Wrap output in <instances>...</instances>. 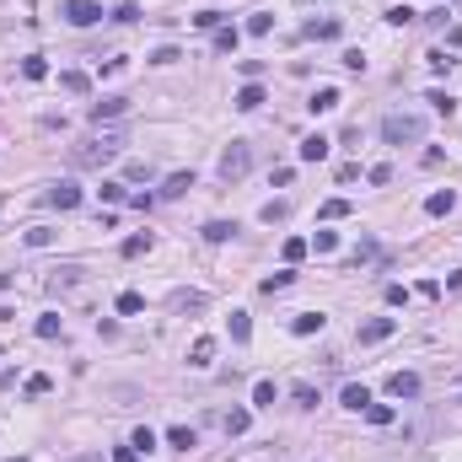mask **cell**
I'll return each mask as SVG.
<instances>
[{
  "instance_id": "obj_24",
  "label": "cell",
  "mask_w": 462,
  "mask_h": 462,
  "mask_svg": "<svg viewBox=\"0 0 462 462\" xmlns=\"http://www.w3.org/2000/svg\"><path fill=\"white\" fill-rule=\"evenodd\" d=\"M22 75H27V81H43V75H49V60H43V54H27V60H22Z\"/></svg>"
},
{
  "instance_id": "obj_30",
  "label": "cell",
  "mask_w": 462,
  "mask_h": 462,
  "mask_svg": "<svg viewBox=\"0 0 462 462\" xmlns=\"http://www.w3.org/2000/svg\"><path fill=\"white\" fill-rule=\"evenodd\" d=\"M253 409H274V382H258L253 387Z\"/></svg>"
},
{
  "instance_id": "obj_11",
  "label": "cell",
  "mask_w": 462,
  "mask_h": 462,
  "mask_svg": "<svg viewBox=\"0 0 462 462\" xmlns=\"http://www.w3.org/2000/svg\"><path fill=\"white\" fill-rule=\"evenodd\" d=\"M328 151H333L328 134H306L301 140V161H328Z\"/></svg>"
},
{
  "instance_id": "obj_27",
  "label": "cell",
  "mask_w": 462,
  "mask_h": 462,
  "mask_svg": "<svg viewBox=\"0 0 462 462\" xmlns=\"http://www.w3.org/2000/svg\"><path fill=\"white\" fill-rule=\"evenodd\" d=\"M280 253H285V264H301V258H306V237H285Z\"/></svg>"
},
{
  "instance_id": "obj_42",
  "label": "cell",
  "mask_w": 462,
  "mask_h": 462,
  "mask_svg": "<svg viewBox=\"0 0 462 462\" xmlns=\"http://www.w3.org/2000/svg\"><path fill=\"white\" fill-rule=\"evenodd\" d=\"M129 446H134V451H151V446H156V436H151V430L140 425V430H134V436H129Z\"/></svg>"
},
{
  "instance_id": "obj_5",
  "label": "cell",
  "mask_w": 462,
  "mask_h": 462,
  "mask_svg": "<svg viewBox=\"0 0 462 462\" xmlns=\"http://www.w3.org/2000/svg\"><path fill=\"white\" fill-rule=\"evenodd\" d=\"M43 199H49L54 210H75V205H81V183L60 178V183H49V188H43Z\"/></svg>"
},
{
  "instance_id": "obj_41",
  "label": "cell",
  "mask_w": 462,
  "mask_h": 462,
  "mask_svg": "<svg viewBox=\"0 0 462 462\" xmlns=\"http://www.w3.org/2000/svg\"><path fill=\"white\" fill-rule=\"evenodd\" d=\"M49 387H54V382L43 377V371H38V377H27V398H43V392H49Z\"/></svg>"
},
{
  "instance_id": "obj_43",
  "label": "cell",
  "mask_w": 462,
  "mask_h": 462,
  "mask_svg": "<svg viewBox=\"0 0 462 462\" xmlns=\"http://www.w3.org/2000/svg\"><path fill=\"white\" fill-rule=\"evenodd\" d=\"M38 339H60V317H38Z\"/></svg>"
},
{
  "instance_id": "obj_8",
  "label": "cell",
  "mask_w": 462,
  "mask_h": 462,
  "mask_svg": "<svg viewBox=\"0 0 462 462\" xmlns=\"http://www.w3.org/2000/svg\"><path fill=\"white\" fill-rule=\"evenodd\" d=\"M124 113H129V97H97V102H92V119H97V124L124 119Z\"/></svg>"
},
{
  "instance_id": "obj_28",
  "label": "cell",
  "mask_w": 462,
  "mask_h": 462,
  "mask_svg": "<svg viewBox=\"0 0 462 462\" xmlns=\"http://www.w3.org/2000/svg\"><path fill=\"white\" fill-rule=\"evenodd\" d=\"M258 215H264L269 226H274V220H285V215H291V205H285V199H269V205L258 210Z\"/></svg>"
},
{
  "instance_id": "obj_16",
  "label": "cell",
  "mask_w": 462,
  "mask_h": 462,
  "mask_svg": "<svg viewBox=\"0 0 462 462\" xmlns=\"http://www.w3.org/2000/svg\"><path fill=\"white\" fill-rule=\"evenodd\" d=\"M188 188H194V172H172V178H167V188H161V199H183Z\"/></svg>"
},
{
  "instance_id": "obj_15",
  "label": "cell",
  "mask_w": 462,
  "mask_h": 462,
  "mask_svg": "<svg viewBox=\"0 0 462 462\" xmlns=\"http://www.w3.org/2000/svg\"><path fill=\"white\" fill-rule=\"evenodd\" d=\"M167 446H178V451H194V446H199V430H188V425H172V430H167Z\"/></svg>"
},
{
  "instance_id": "obj_51",
  "label": "cell",
  "mask_w": 462,
  "mask_h": 462,
  "mask_svg": "<svg viewBox=\"0 0 462 462\" xmlns=\"http://www.w3.org/2000/svg\"><path fill=\"white\" fill-rule=\"evenodd\" d=\"M11 462H22V457H11Z\"/></svg>"
},
{
  "instance_id": "obj_18",
  "label": "cell",
  "mask_w": 462,
  "mask_h": 462,
  "mask_svg": "<svg viewBox=\"0 0 462 462\" xmlns=\"http://www.w3.org/2000/svg\"><path fill=\"white\" fill-rule=\"evenodd\" d=\"M210 355H215V339H210V333H199L194 350H188V365H210Z\"/></svg>"
},
{
  "instance_id": "obj_48",
  "label": "cell",
  "mask_w": 462,
  "mask_h": 462,
  "mask_svg": "<svg viewBox=\"0 0 462 462\" xmlns=\"http://www.w3.org/2000/svg\"><path fill=\"white\" fill-rule=\"evenodd\" d=\"M414 296H425V301H436V296H441V285H436V280H419V285H414Z\"/></svg>"
},
{
  "instance_id": "obj_20",
  "label": "cell",
  "mask_w": 462,
  "mask_h": 462,
  "mask_svg": "<svg viewBox=\"0 0 462 462\" xmlns=\"http://www.w3.org/2000/svg\"><path fill=\"white\" fill-rule=\"evenodd\" d=\"M237 43H242L237 27H215V54H237Z\"/></svg>"
},
{
  "instance_id": "obj_2",
  "label": "cell",
  "mask_w": 462,
  "mask_h": 462,
  "mask_svg": "<svg viewBox=\"0 0 462 462\" xmlns=\"http://www.w3.org/2000/svg\"><path fill=\"white\" fill-rule=\"evenodd\" d=\"M382 140L387 146H419L425 140V119L419 113H387L382 119Z\"/></svg>"
},
{
  "instance_id": "obj_33",
  "label": "cell",
  "mask_w": 462,
  "mask_h": 462,
  "mask_svg": "<svg viewBox=\"0 0 462 462\" xmlns=\"http://www.w3.org/2000/svg\"><path fill=\"white\" fill-rule=\"evenodd\" d=\"M430 108H436V113H446V119H451V113H457V102H451V92H430Z\"/></svg>"
},
{
  "instance_id": "obj_9",
  "label": "cell",
  "mask_w": 462,
  "mask_h": 462,
  "mask_svg": "<svg viewBox=\"0 0 462 462\" xmlns=\"http://www.w3.org/2000/svg\"><path fill=\"white\" fill-rule=\"evenodd\" d=\"M172 312H205V306H210V296L205 291H172Z\"/></svg>"
},
{
  "instance_id": "obj_49",
  "label": "cell",
  "mask_w": 462,
  "mask_h": 462,
  "mask_svg": "<svg viewBox=\"0 0 462 462\" xmlns=\"http://www.w3.org/2000/svg\"><path fill=\"white\" fill-rule=\"evenodd\" d=\"M365 178H371V183H392V167H387V161H377V167L365 172Z\"/></svg>"
},
{
  "instance_id": "obj_29",
  "label": "cell",
  "mask_w": 462,
  "mask_h": 462,
  "mask_svg": "<svg viewBox=\"0 0 462 462\" xmlns=\"http://www.w3.org/2000/svg\"><path fill=\"white\" fill-rule=\"evenodd\" d=\"M350 215V199H323V220H344Z\"/></svg>"
},
{
  "instance_id": "obj_37",
  "label": "cell",
  "mask_w": 462,
  "mask_h": 462,
  "mask_svg": "<svg viewBox=\"0 0 462 462\" xmlns=\"http://www.w3.org/2000/svg\"><path fill=\"white\" fill-rule=\"evenodd\" d=\"M60 86H65V92H86V86H92V81H86L81 70H65V75H60Z\"/></svg>"
},
{
  "instance_id": "obj_17",
  "label": "cell",
  "mask_w": 462,
  "mask_h": 462,
  "mask_svg": "<svg viewBox=\"0 0 462 462\" xmlns=\"http://www.w3.org/2000/svg\"><path fill=\"white\" fill-rule=\"evenodd\" d=\"M237 108H242V113H253V108H264V86H258V81H247V86H242V92H237Z\"/></svg>"
},
{
  "instance_id": "obj_23",
  "label": "cell",
  "mask_w": 462,
  "mask_h": 462,
  "mask_svg": "<svg viewBox=\"0 0 462 462\" xmlns=\"http://www.w3.org/2000/svg\"><path fill=\"white\" fill-rule=\"evenodd\" d=\"M291 280H296L291 269H280V274H264V280H258V291H264V296H274V291H285Z\"/></svg>"
},
{
  "instance_id": "obj_34",
  "label": "cell",
  "mask_w": 462,
  "mask_h": 462,
  "mask_svg": "<svg viewBox=\"0 0 462 462\" xmlns=\"http://www.w3.org/2000/svg\"><path fill=\"white\" fill-rule=\"evenodd\" d=\"M365 419H371V425H392V403H371Z\"/></svg>"
},
{
  "instance_id": "obj_46",
  "label": "cell",
  "mask_w": 462,
  "mask_h": 462,
  "mask_svg": "<svg viewBox=\"0 0 462 462\" xmlns=\"http://www.w3.org/2000/svg\"><path fill=\"white\" fill-rule=\"evenodd\" d=\"M102 199H108V205H124L129 194H124V183H102Z\"/></svg>"
},
{
  "instance_id": "obj_25",
  "label": "cell",
  "mask_w": 462,
  "mask_h": 462,
  "mask_svg": "<svg viewBox=\"0 0 462 462\" xmlns=\"http://www.w3.org/2000/svg\"><path fill=\"white\" fill-rule=\"evenodd\" d=\"M231 339H237V344L253 339V323H247V312H231Z\"/></svg>"
},
{
  "instance_id": "obj_6",
  "label": "cell",
  "mask_w": 462,
  "mask_h": 462,
  "mask_svg": "<svg viewBox=\"0 0 462 462\" xmlns=\"http://www.w3.org/2000/svg\"><path fill=\"white\" fill-rule=\"evenodd\" d=\"M392 333H398L392 317H365L360 323V344H382V339H392Z\"/></svg>"
},
{
  "instance_id": "obj_36",
  "label": "cell",
  "mask_w": 462,
  "mask_h": 462,
  "mask_svg": "<svg viewBox=\"0 0 462 462\" xmlns=\"http://www.w3.org/2000/svg\"><path fill=\"white\" fill-rule=\"evenodd\" d=\"M188 22H194L199 33H215V27H220V11H199V16H188Z\"/></svg>"
},
{
  "instance_id": "obj_44",
  "label": "cell",
  "mask_w": 462,
  "mask_h": 462,
  "mask_svg": "<svg viewBox=\"0 0 462 462\" xmlns=\"http://www.w3.org/2000/svg\"><path fill=\"white\" fill-rule=\"evenodd\" d=\"M387 22H392V27H409L414 11H409V6H387Z\"/></svg>"
},
{
  "instance_id": "obj_47",
  "label": "cell",
  "mask_w": 462,
  "mask_h": 462,
  "mask_svg": "<svg viewBox=\"0 0 462 462\" xmlns=\"http://www.w3.org/2000/svg\"><path fill=\"white\" fill-rule=\"evenodd\" d=\"M124 178L140 183V178H151V167H146V161H129V167H124Z\"/></svg>"
},
{
  "instance_id": "obj_13",
  "label": "cell",
  "mask_w": 462,
  "mask_h": 462,
  "mask_svg": "<svg viewBox=\"0 0 462 462\" xmlns=\"http://www.w3.org/2000/svg\"><path fill=\"white\" fill-rule=\"evenodd\" d=\"M451 210H457V194H451V188H436V194L425 199V215H451Z\"/></svg>"
},
{
  "instance_id": "obj_21",
  "label": "cell",
  "mask_w": 462,
  "mask_h": 462,
  "mask_svg": "<svg viewBox=\"0 0 462 462\" xmlns=\"http://www.w3.org/2000/svg\"><path fill=\"white\" fill-rule=\"evenodd\" d=\"M323 323H328V317H323V312H301V317H296V323H291V333H301V339H306V333H317V328H323Z\"/></svg>"
},
{
  "instance_id": "obj_32",
  "label": "cell",
  "mask_w": 462,
  "mask_h": 462,
  "mask_svg": "<svg viewBox=\"0 0 462 462\" xmlns=\"http://www.w3.org/2000/svg\"><path fill=\"white\" fill-rule=\"evenodd\" d=\"M269 27H274V16H269V11H253V16H247V33H253V38H264Z\"/></svg>"
},
{
  "instance_id": "obj_31",
  "label": "cell",
  "mask_w": 462,
  "mask_h": 462,
  "mask_svg": "<svg viewBox=\"0 0 462 462\" xmlns=\"http://www.w3.org/2000/svg\"><path fill=\"white\" fill-rule=\"evenodd\" d=\"M140 306H146V296H140V291H124V296H119V312H124V317H134Z\"/></svg>"
},
{
  "instance_id": "obj_1",
  "label": "cell",
  "mask_w": 462,
  "mask_h": 462,
  "mask_svg": "<svg viewBox=\"0 0 462 462\" xmlns=\"http://www.w3.org/2000/svg\"><path fill=\"white\" fill-rule=\"evenodd\" d=\"M119 151H124V129H102L97 140H81V146L70 151V161L75 167H108Z\"/></svg>"
},
{
  "instance_id": "obj_39",
  "label": "cell",
  "mask_w": 462,
  "mask_h": 462,
  "mask_svg": "<svg viewBox=\"0 0 462 462\" xmlns=\"http://www.w3.org/2000/svg\"><path fill=\"white\" fill-rule=\"evenodd\" d=\"M306 247H317V253H333V247H339V237H333V231H317Z\"/></svg>"
},
{
  "instance_id": "obj_40",
  "label": "cell",
  "mask_w": 462,
  "mask_h": 462,
  "mask_svg": "<svg viewBox=\"0 0 462 462\" xmlns=\"http://www.w3.org/2000/svg\"><path fill=\"white\" fill-rule=\"evenodd\" d=\"M49 242H54L49 226H33V231H27V247H49Z\"/></svg>"
},
{
  "instance_id": "obj_22",
  "label": "cell",
  "mask_w": 462,
  "mask_h": 462,
  "mask_svg": "<svg viewBox=\"0 0 462 462\" xmlns=\"http://www.w3.org/2000/svg\"><path fill=\"white\" fill-rule=\"evenodd\" d=\"M220 425H226V436H242V430H247V409H226V414H220Z\"/></svg>"
},
{
  "instance_id": "obj_7",
  "label": "cell",
  "mask_w": 462,
  "mask_h": 462,
  "mask_svg": "<svg viewBox=\"0 0 462 462\" xmlns=\"http://www.w3.org/2000/svg\"><path fill=\"white\" fill-rule=\"evenodd\" d=\"M301 33H306V38H317V43H328V38H339V33H344V22H339V16H312Z\"/></svg>"
},
{
  "instance_id": "obj_26",
  "label": "cell",
  "mask_w": 462,
  "mask_h": 462,
  "mask_svg": "<svg viewBox=\"0 0 462 462\" xmlns=\"http://www.w3.org/2000/svg\"><path fill=\"white\" fill-rule=\"evenodd\" d=\"M140 253H151V231H134L129 242H124V258H140Z\"/></svg>"
},
{
  "instance_id": "obj_45",
  "label": "cell",
  "mask_w": 462,
  "mask_h": 462,
  "mask_svg": "<svg viewBox=\"0 0 462 462\" xmlns=\"http://www.w3.org/2000/svg\"><path fill=\"white\" fill-rule=\"evenodd\" d=\"M113 22H140V6H134V0H124L119 11H113Z\"/></svg>"
},
{
  "instance_id": "obj_10",
  "label": "cell",
  "mask_w": 462,
  "mask_h": 462,
  "mask_svg": "<svg viewBox=\"0 0 462 462\" xmlns=\"http://www.w3.org/2000/svg\"><path fill=\"white\" fill-rule=\"evenodd\" d=\"M387 392H392V398H419V377H414V371H392Z\"/></svg>"
},
{
  "instance_id": "obj_38",
  "label": "cell",
  "mask_w": 462,
  "mask_h": 462,
  "mask_svg": "<svg viewBox=\"0 0 462 462\" xmlns=\"http://www.w3.org/2000/svg\"><path fill=\"white\" fill-rule=\"evenodd\" d=\"M296 403H301V409H317V387H306V382H296Z\"/></svg>"
},
{
  "instance_id": "obj_14",
  "label": "cell",
  "mask_w": 462,
  "mask_h": 462,
  "mask_svg": "<svg viewBox=\"0 0 462 462\" xmlns=\"http://www.w3.org/2000/svg\"><path fill=\"white\" fill-rule=\"evenodd\" d=\"M306 108H312V113H333V108H339V86H317Z\"/></svg>"
},
{
  "instance_id": "obj_50",
  "label": "cell",
  "mask_w": 462,
  "mask_h": 462,
  "mask_svg": "<svg viewBox=\"0 0 462 462\" xmlns=\"http://www.w3.org/2000/svg\"><path fill=\"white\" fill-rule=\"evenodd\" d=\"M113 462H140V451L134 446H113Z\"/></svg>"
},
{
  "instance_id": "obj_19",
  "label": "cell",
  "mask_w": 462,
  "mask_h": 462,
  "mask_svg": "<svg viewBox=\"0 0 462 462\" xmlns=\"http://www.w3.org/2000/svg\"><path fill=\"white\" fill-rule=\"evenodd\" d=\"M237 237V220H210L205 226V242H231Z\"/></svg>"
},
{
  "instance_id": "obj_12",
  "label": "cell",
  "mask_w": 462,
  "mask_h": 462,
  "mask_svg": "<svg viewBox=\"0 0 462 462\" xmlns=\"http://www.w3.org/2000/svg\"><path fill=\"white\" fill-rule=\"evenodd\" d=\"M339 398H344V409H355V414H365V409H371V392H365L360 382H344V392H339Z\"/></svg>"
},
{
  "instance_id": "obj_3",
  "label": "cell",
  "mask_w": 462,
  "mask_h": 462,
  "mask_svg": "<svg viewBox=\"0 0 462 462\" xmlns=\"http://www.w3.org/2000/svg\"><path fill=\"white\" fill-rule=\"evenodd\" d=\"M247 172H253V146H247V140H231V146L220 151V178H226V183H242Z\"/></svg>"
},
{
  "instance_id": "obj_4",
  "label": "cell",
  "mask_w": 462,
  "mask_h": 462,
  "mask_svg": "<svg viewBox=\"0 0 462 462\" xmlns=\"http://www.w3.org/2000/svg\"><path fill=\"white\" fill-rule=\"evenodd\" d=\"M60 11H65V22H70V27H97V22H102V6H97V0H65Z\"/></svg>"
},
{
  "instance_id": "obj_35",
  "label": "cell",
  "mask_w": 462,
  "mask_h": 462,
  "mask_svg": "<svg viewBox=\"0 0 462 462\" xmlns=\"http://www.w3.org/2000/svg\"><path fill=\"white\" fill-rule=\"evenodd\" d=\"M425 60H430V70H441V75H446V70H451V65H457V60H451V54H446V49H430V54H425Z\"/></svg>"
}]
</instances>
